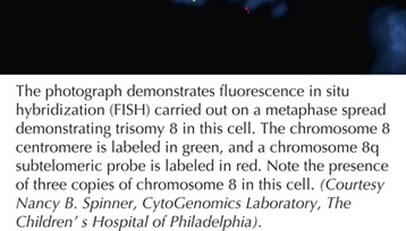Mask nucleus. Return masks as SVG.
<instances>
[{"mask_svg": "<svg viewBox=\"0 0 406 231\" xmlns=\"http://www.w3.org/2000/svg\"><path fill=\"white\" fill-rule=\"evenodd\" d=\"M277 0H268V3H276Z\"/></svg>", "mask_w": 406, "mask_h": 231, "instance_id": "5", "label": "nucleus"}, {"mask_svg": "<svg viewBox=\"0 0 406 231\" xmlns=\"http://www.w3.org/2000/svg\"><path fill=\"white\" fill-rule=\"evenodd\" d=\"M287 12H288V5L285 2H282V3H278L276 6L271 9V15H272V17L279 18V17H283Z\"/></svg>", "mask_w": 406, "mask_h": 231, "instance_id": "2", "label": "nucleus"}, {"mask_svg": "<svg viewBox=\"0 0 406 231\" xmlns=\"http://www.w3.org/2000/svg\"><path fill=\"white\" fill-rule=\"evenodd\" d=\"M266 3H268V0H245L244 8L247 11H255V9L262 6Z\"/></svg>", "mask_w": 406, "mask_h": 231, "instance_id": "3", "label": "nucleus"}, {"mask_svg": "<svg viewBox=\"0 0 406 231\" xmlns=\"http://www.w3.org/2000/svg\"><path fill=\"white\" fill-rule=\"evenodd\" d=\"M369 33L385 72H404L406 57V13L392 6L378 7L369 18Z\"/></svg>", "mask_w": 406, "mask_h": 231, "instance_id": "1", "label": "nucleus"}, {"mask_svg": "<svg viewBox=\"0 0 406 231\" xmlns=\"http://www.w3.org/2000/svg\"><path fill=\"white\" fill-rule=\"evenodd\" d=\"M172 2L180 5H192V6H202L207 0H172Z\"/></svg>", "mask_w": 406, "mask_h": 231, "instance_id": "4", "label": "nucleus"}]
</instances>
